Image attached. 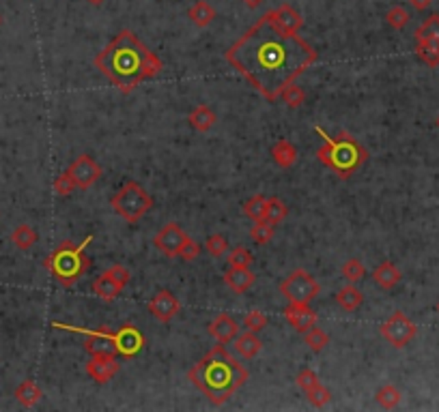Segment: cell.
<instances>
[{
  "instance_id": "1",
  "label": "cell",
  "mask_w": 439,
  "mask_h": 412,
  "mask_svg": "<svg viewBox=\"0 0 439 412\" xmlns=\"http://www.w3.org/2000/svg\"><path fill=\"white\" fill-rule=\"evenodd\" d=\"M224 56L267 101H278L289 84L317 63L319 54L302 37L285 32L267 11L226 50Z\"/></svg>"
},
{
  "instance_id": "2",
  "label": "cell",
  "mask_w": 439,
  "mask_h": 412,
  "mask_svg": "<svg viewBox=\"0 0 439 412\" xmlns=\"http://www.w3.org/2000/svg\"><path fill=\"white\" fill-rule=\"evenodd\" d=\"M93 65L123 93H130L138 84L160 76L164 67L160 56L132 30L116 32V37L95 56Z\"/></svg>"
},
{
  "instance_id": "3",
  "label": "cell",
  "mask_w": 439,
  "mask_h": 412,
  "mask_svg": "<svg viewBox=\"0 0 439 412\" xmlns=\"http://www.w3.org/2000/svg\"><path fill=\"white\" fill-rule=\"evenodd\" d=\"M187 378L209 402L222 406L245 384L248 371L241 363H237L224 344H218L190 369Z\"/></svg>"
},
{
  "instance_id": "4",
  "label": "cell",
  "mask_w": 439,
  "mask_h": 412,
  "mask_svg": "<svg viewBox=\"0 0 439 412\" xmlns=\"http://www.w3.org/2000/svg\"><path fill=\"white\" fill-rule=\"evenodd\" d=\"M314 133L321 135L323 140V147L317 151V159L323 166L336 172L340 178H349L362 164H366L368 151L351 133L340 131L336 138H331L321 124L314 127Z\"/></svg>"
},
{
  "instance_id": "5",
  "label": "cell",
  "mask_w": 439,
  "mask_h": 412,
  "mask_svg": "<svg viewBox=\"0 0 439 412\" xmlns=\"http://www.w3.org/2000/svg\"><path fill=\"white\" fill-rule=\"evenodd\" d=\"M89 243H93V235H89L82 243L63 241L54 252L43 260V266L57 277V281L61 285H65V288H72V285L91 268V258L86 256V247H89Z\"/></svg>"
},
{
  "instance_id": "6",
  "label": "cell",
  "mask_w": 439,
  "mask_h": 412,
  "mask_svg": "<svg viewBox=\"0 0 439 412\" xmlns=\"http://www.w3.org/2000/svg\"><path fill=\"white\" fill-rule=\"evenodd\" d=\"M110 206L127 224H138L153 208V198L140 183L127 181V183H123L121 189L112 195Z\"/></svg>"
},
{
  "instance_id": "7",
  "label": "cell",
  "mask_w": 439,
  "mask_h": 412,
  "mask_svg": "<svg viewBox=\"0 0 439 412\" xmlns=\"http://www.w3.org/2000/svg\"><path fill=\"white\" fill-rule=\"evenodd\" d=\"M321 285L304 268H295L289 277L280 283V294H283L289 303H297V305H310V303L319 296Z\"/></svg>"
},
{
  "instance_id": "8",
  "label": "cell",
  "mask_w": 439,
  "mask_h": 412,
  "mask_svg": "<svg viewBox=\"0 0 439 412\" xmlns=\"http://www.w3.org/2000/svg\"><path fill=\"white\" fill-rule=\"evenodd\" d=\"M52 327L76 333L84 337V350L91 356H101V354H116L114 346V331L101 327V329H82V327H72V325H61V322H52Z\"/></svg>"
},
{
  "instance_id": "9",
  "label": "cell",
  "mask_w": 439,
  "mask_h": 412,
  "mask_svg": "<svg viewBox=\"0 0 439 412\" xmlns=\"http://www.w3.org/2000/svg\"><path fill=\"white\" fill-rule=\"evenodd\" d=\"M379 331H381L385 342L392 344L394 348H405L418 335V327L402 312H394L388 320L383 322Z\"/></svg>"
},
{
  "instance_id": "10",
  "label": "cell",
  "mask_w": 439,
  "mask_h": 412,
  "mask_svg": "<svg viewBox=\"0 0 439 412\" xmlns=\"http://www.w3.org/2000/svg\"><path fill=\"white\" fill-rule=\"evenodd\" d=\"M187 241H190V237L179 228V224L170 221V224H166V226L155 235L153 245H155L157 249H160V252H162L164 256H168V258H177L179 252H181L183 245H185Z\"/></svg>"
},
{
  "instance_id": "11",
  "label": "cell",
  "mask_w": 439,
  "mask_h": 412,
  "mask_svg": "<svg viewBox=\"0 0 439 412\" xmlns=\"http://www.w3.org/2000/svg\"><path fill=\"white\" fill-rule=\"evenodd\" d=\"M114 346H116V354L132 359V356H138L143 352L145 335L136 325H123L114 331Z\"/></svg>"
},
{
  "instance_id": "12",
  "label": "cell",
  "mask_w": 439,
  "mask_h": 412,
  "mask_svg": "<svg viewBox=\"0 0 439 412\" xmlns=\"http://www.w3.org/2000/svg\"><path fill=\"white\" fill-rule=\"evenodd\" d=\"M67 172L72 174L76 187H80V189H89V187L97 181V178L103 174L101 166L97 164V161H95L91 155H80V157L74 161V164L69 166Z\"/></svg>"
},
{
  "instance_id": "13",
  "label": "cell",
  "mask_w": 439,
  "mask_h": 412,
  "mask_svg": "<svg viewBox=\"0 0 439 412\" xmlns=\"http://www.w3.org/2000/svg\"><path fill=\"white\" fill-rule=\"evenodd\" d=\"M149 312L153 318H157L160 322H170L174 316H177L181 312V303L179 299L174 296L172 292L168 290H160L151 301H149Z\"/></svg>"
},
{
  "instance_id": "14",
  "label": "cell",
  "mask_w": 439,
  "mask_h": 412,
  "mask_svg": "<svg viewBox=\"0 0 439 412\" xmlns=\"http://www.w3.org/2000/svg\"><path fill=\"white\" fill-rule=\"evenodd\" d=\"M86 373L99 384L110 382L116 371H119V363H116V354H101V356H93V359L86 363Z\"/></svg>"
},
{
  "instance_id": "15",
  "label": "cell",
  "mask_w": 439,
  "mask_h": 412,
  "mask_svg": "<svg viewBox=\"0 0 439 412\" xmlns=\"http://www.w3.org/2000/svg\"><path fill=\"white\" fill-rule=\"evenodd\" d=\"M285 320L295 331L306 333L308 329H312L314 325H317V312H314L310 305H297V303H289L287 310H285Z\"/></svg>"
},
{
  "instance_id": "16",
  "label": "cell",
  "mask_w": 439,
  "mask_h": 412,
  "mask_svg": "<svg viewBox=\"0 0 439 412\" xmlns=\"http://www.w3.org/2000/svg\"><path fill=\"white\" fill-rule=\"evenodd\" d=\"M207 331H209V335H212L218 344H224L226 346L228 342H233V339L237 337L239 325L228 314H218L212 322H209Z\"/></svg>"
},
{
  "instance_id": "17",
  "label": "cell",
  "mask_w": 439,
  "mask_h": 412,
  "mask_svg": "<svg viewBox=\"0 0 439 412\" xmlns=\"http://www.w3.org/2000/svg\"><path fill=\"white\" fill-rule=\"evenodd\" d=\"M269 15H272V20L289 34H297V32H300V28L304 26V20H302L300 11H297L295 7H291V5L278 7V9L269 11Z\"/></svg>"
},
{
  "instance_id": "18",
  "label": "cell",
  "mask_w": 439,
  "mask_h": 412,
  "mask_svg": "<svg viewBox=\"0 0 439 412\" xmlns=\"http://www.w3.org/2000/svg\"><path fill=\"white\" fill-rule=\"evenodd\" d=\"M256 275L250 271L248 266H231L224 273V283L231 288L235 294H243L250 290V285L254 283Z\"/></svg>"
},
{
  "instance_id": "19",
  "label": "cell",
  "mask_w": 439,
  "mask_h": 412,
  "mask_svg": "<svg viewBox=\"0 0 439 412\" xmlns=\"http://www.w3.org/2000/svg\"><path fill=\"white\" fill-rule=\"evenodd\" d=\"M400 279H402L400 268H398L394 262H390V260L381 262V264L375 268V271H373V281L379 285V288H383V290H392V288H396V285L400 283Z\"/></svg>"
},
{
  "instance_id": "20",
  "label": "cell",
  "mask_w": 439,
  "mask_h": 412,
  "mask_svg": "<svg viewBox=\"0 0 439 412\" xmlns=\"http://www.w3.org/2000/svg\"><path fill=\"white\" fill-rule=\"evenodd\" d=\"M187 122L192 124V129L207 133L214 129V124L218 122V116L209 105H196L194 110L187 114Z\"/></svg>"
},
{
  "instance_id": "21",
  "label": "cell",
  "mask_w": 439,
  "mask_h": 412,
  "mask_svg": "<svg viewBox=\"0 0 439 412\" xmlns=\"http://www.w3.org/2000/svg\"><path fill=\"white\" fill-rule=\"evenodd\" d=\"M233 342H235L233 344L235 352L239 356H243V359H254V356L263 350V342H261L254 331H245V333L237 335Z\"/></svg>"
},
{
  "instance_id": "22",
  "label": "cell",
  "mask_w": 439,
  "mask_h": 412,
  "mask_svg": "<svg viewBox=\"0 0 439 412\" xmlns=\"http://www.w3.org/2000/svg\"><path fill=\"white\" fill-rule=\"evenodd\" d=\"M91 290H93V294L97 296V299H101V301H114L121 292H123V285L121 283H116L110 275H106V273H101L93 283H91Z\"/></svg>"
},
{
  "instance_id": "23",
  "label": "cell",
  "mask_w": 439,
  "mask_h": 412,
  "mask_svg": "<svg viewBox=\"0 0 439 412\" xmlns=\"http://www.w3.org/2000/svg\"><path fill=\"white\" fill-rule=\"evenodd\" d=\"M297 149L293 142L289 140H278L276 144L272 147V159L276 161V166L280 168H291L297 164Z\"/></svg>"
},
{
  "instance_id": "24",
  "label": "cell",
  "mask_w": 439,
  "mask_h": 412,
  "mask_svg": "<svg viewBox=\"0 0 439 412\" xmlns=\"http://www.w3.org/2000/svg\"><path fill=\"white\" fill-rule=\"evenodd\" d=\"M187 17L194 22V26L207 28V26H212V22L216 20V9H214L212 3H207V0H196V3L187 9Z\"/></svg>"
},
{
  "instance_id": "25",
  "label": "cell",
  "mask_w": 439,
  "mask_h": 412,
  "mask_svg": "<svg viewBox=\"0 0 439 412\" xmlns=\"http://www.w3.org/2000/svg\"><path fill=\"white\" fill-rule=\"evenodd\" d=\"M15 400L20 402L24 408H32V406H37L43 398V391L39 389V384L34 382V380H24L20 387L15 389Z\"/></svg>"
},
{
  "instance_id": "26",
  "label": "cell",
  "mask_w": 439,
  "mask_h": 412,
  "mask_svg": "<svg viewBox=\"0 0 439 412\" xmlns=\"http://www.w3.org/2000/svg\"><path fill=\"white\" fill-rule=\"evenodd\" d=\"M336 303L345 310V312H356L358 307H362L364 303V294L356 288L354 283L345 285V288H340L336 292Z\"/></svg>"
},
{
  "instance_id": "27",
  "label": "cell",
  "mask_w": 439,
  "mask_h": 412,
  "mask_svg": "<svg viewBox=\"0 0 439 412\" xmlns=\"http://www.w3.org/2000/svg\"><path fill=\"white\" fill-rule=\"evenodd\" d=\"M416 56L427 67H433V69L439 67V41L437 39L416 41Z\"/></svg>"
},
{
  "instance_id": "28",
  "label": "cell",
  "mask_w": 439,
  "mask_h": 412,
  "mask_svg": "<svg viewBox=\"0 0 439 412\" xmlns=\"http://www.w3.org/2000/svg\"><path fill=\"white\" fill-rule=\"evenodd\" d=\"M37 241H39V235H37V232H34L30 226H26V224L17 226V228L11 232V243H13L17 249H22V252L30 249Z\"/></svg>"
},
{
  "instance_id": "29",
  "label": "cell",
  "mask_w": 439,
  "mask_h": 412,
  "mask_svg": "<svg viewBox=\"0 0 439 412\" xmlns=\"http://www.w3.org/2000/svg\"><path fill=\"white\" fill-rule=\"evenodd\" d=\"M289 213V206L280 200V198H267V206H265V215H263V221H267L272 226H278L280 221H285Z\"/></svg>"
},
{
  "instance_id": "30",
  "label": "cell",
  "mask_w": 439,
  "mask_h": 412,
  "mask_svg": "<svg viewBox=\"0 0 439 412\" xmlns=\"http://www.w3.org/2000/svg\"><path fill=\"white\" fill-rule=\"evenodd\" d=\"M377 404L385 410H392L400 404L402 395H400V391L394 387V384H383L379 391H377V395H375Z\"/></svg>"
},
{
  "instance_id": "31",
  "label": "cell",
  "mask_w": 439,
  "mask_h": 412,
  "mask_svg": "<svg viewBox=\"0 0 439 412\" xmlns=\"http://www.w3.org/2000/svg\"><path fill=\"white\" fill-rule=\"evenodd\" d=\"M414 37H416V41H425V39H437L439 41V13L429 15L427 20L418 26Z\"/></svg>"
},
{
  "instance_id": "32",
  "label": "cell",
  "mask_w": 439,
  "mask_h": 412,
  "mask_svg": "<svg viewBox=\"0 0 439 412\" xmlns=\"http://www.w3.org/2000/svg\"><path fill=\"white\" fill-rule=\"evenodd\" d=\"M265 206H267V198L263 193H256L250 200H245L243 213H245V217H250L252 221H258V219H263V215H265Z\"/></svg>"
},
{
  "instance_id": "33",
  "label": "cell",
  "mask_w": 439,
  "mask_h": 412,
  "mask_svg": "<svg viewBox=\"0 0 439 412\" xmlns=\"http://www.w3.org/2000/svg\"><path fill=\"white\" fill-rule=\"evenodd\" d=\"M343 277L349 281V283H358L366 277V266L362 264V260L358 258H351L343 264Z\"/></svg>"
},
{
  "instance_id": "34",
  "label": "cell",
  "mask_w": 439,
  "mask_h": 412,
  "mask_svg": "<svg viewBox=\"0 0 439 412\" xmlns=\"http://www.w3.org/2000/svg\"><path fill=\"white\" fill-rule=\"evenodd\" d=\"M304 342H306V346H308L312 352H321V350L329 344V335H327L323 329L312 327V329H308V331H306Z\"/></svg>"
},
{
  "instance_id": "35",
  "label": "cell",
  "mask_w": 439,
  "mask_h": 412,
  "mask_svg": "<svg viewBox=\"0 0 439 412\" xmlns=\"http://www.w3.org/2000/svg\"><path fill=\"white\" fill-rule=\"evenodd\" d=\"M409 20H411L409 11L405 7H400V5L392 7L388 13H385V22H388V26L394 28V30H402V28L409 24Z\"/></svg>"
},
{
  "instance_id": "36",
  "label": "cell",
  "mask_w": 439,
  "mask_h": 412,
  "mask_svg": "<svg viewBox=\"0 0 439 412\" xmlns=\"http://www.w3.org/2000/svg\"><path fill=\"white\" fill-rule=\"evenodd\" d=\"M250 239L256 243V245H267L272 239H274V226L267 224V221H254V226L250 228Z\"/></svg>"
},
{
  "instance_id": "37",
  "label": "cell",
  "mask_w": 439,
  "mask_h": 412,
  "mask_svg": "<svg viewBox=\"0 0 439 412\" xmlns=\"http://www.w3.org/2000/svg\"><path fill=\"white\" fill-rule=\"evenodd\" d=\"M278 99H283V103L285 105H289V107H293V110H297V107H300L304 101H306V93L302 91L300 86H293V84H289L283 93H280V97Z\"/></svg>"
},
{
  "instance_id": "38",
  "label": "cell",
  "mask_w": 439,
  "mask_h": 412,
  "mask_svg": "<svg viewBox=\"0 0 439 412\" xmlns=\"http://www.w3.org/2000/svg\"><path fill=\"white\" fill-rule=\"evenodd\" d=\"M205 249L209 252V256H214V258H222L228 254V249H231V245H228L226 237L222 235H212L207 241H205Z\"/></svg>"
},
{
  "instance_id": "39",
  "label": "cell",
  "mask_w": 439,
  "mask_h": 412,
  "mask_svg": "<svg viewBox=\"0 0 439 412\" xmlns=\"http://www.w3.org/2000/svg\"><path fill=\"white\" fill-rule=\"evenodd\" d=\"M226 260L231 266H248L250 268V264L254 262V256L245 247H233V249H228Z\"/></svg>"
},
{
  "instance_id": "40",
  "label": "cell",
  "mask_w": 439,
  "mask_h": 412,
  "mask_svg": "<svg viewBox=\"0 0 439 412\" xmlns=\"http://www.w3.org/2000/svg\"><path fill=\"white\" fill-rule=\"evenodd\" d=\"M306 398H308V402L314 406V408H323V406H327L329 402H331V393H329V389H325L321 382L314 387V389H310L308 393H306Z\"/></svg>"
},
{
  "instance_id": "41",
  "label": "cell",
  "mask_w": 439,
  "mask_h": 412,
  "mask_svg": "<svg viewBox=\"0 0 439 412\" xmlns=\"http://www.w3.org/2000/svg\"><path fill=\"white\" fill-rule=\"evenodd\" d=\"M243 327L248 329V331L258 333V331H263V329L267 327V316L263 314V312H258V310H252V312L245 314V318H243Z\"/></svg>"
},
{
  "instance_id": "42",
  "label": "cell",
  "mask_w": 439,
  "mask_h": 412,
  "mask_svg": "<svg viewBox=\"0 0 439 412\" xmlns=\"http://www.w3.org/2000/svg\"><path fill=\"white\" fill-rule=\"evenodd\" d=\"M295 380H297V387H300L304 393H308L310 389H314V387H317V384L321 382V380H319V376L314 373L312 369H308V367H306V369H302L300 373H297V378H295Z\"/></svg>"
},
{
  "instance_id": "43",
  "label": "cell",
  "mask_w": 439,
  "mask_h": 412,
  "mask_svg": "<svg viewBox=\"0 0 439 412\" xmlns=\"http://www.w3.org/2000/svg\"><path fill=\"white\" fill-rule=\"evenodd\" d=\"M76 189H78V187H76L74 178H72V174H69V172H63V174L57 176V181H54V191H57L59 195H69V193H74Z\"/></svg>"
},
{
  "instance_id": "44",
  "label": "cell",
  "mask_w": 439,
  "mask_h": 412,
  "mask_svg": "<svg viewBox=\"0 0 439 412\" xmlns=\"http://www.w3.org/2000/svg\"><path fill=\"white\" fill-rule=\"evenodd\" d=\"M103 273L110 275L116 283H121V285H123V288H125V285L130 283V277H132L127 268H125V266H121V264H114V266L106 268V271H103Z\"/></svg>"
},
{
  "instance_id": "45",
  "label": "cell",
  "mask_w": 439,
  "mask_h": 412,
  "mask_svg": "<svg viewBox=\"0 0 439 412\" xmlns=\"http://www.w3.org/2000/svg\"><path fill=\"white\" fill-rule=\"evenodd\" d=\"M198 254H201L198 243H196L194 239H190V241L183 245V249L179 252V256H177V258H181V260H185V262H194V260L198 258Z\"/></svg>"
},
{
  "instance_id": "46",
  "label": "cell",
  "mask_w": 439,
  "mask_h": 412,
  "mask_svg": "<svg viewBox=\"0 0 439 412\" xmlns=\"http://www.w3.org/2000/svg\"><path fill=\"white\" fill-rule=\"evenodd\" d=\"M409 5H411L416 11H427V9L433 5V0H409Z\"/></svg>"
},
{
  "instance_id": "47",
  "label": "cell",
  "mask_w": 439,
  "mask_h": 412,
  "mask_svg": "<svg viewBox=\"0 0 439 412\" xmlns=\"http://www.w3.org/2000/svg\"><path fill=\"white\" fill-rule=\"evenodd\" d=\"M241 3L248 9H256V7H261L263 3H265V0H241Z\"/></svg>"
},
{
  "instance_id": "48",
  "label": "cell",
  "mask_w": 439,
  "mask_h": 412,
  "mask_svg": "<svg viewBox=\"0 0 439 412\" xmlns=\"http://www.w3.org/2000/svg\"><path fill=\"white\" fill-rule=\"evenodd\" d=\"M89 3H91V5H95V7H99V5L106 3V0H89Z\"/></svg>"
},
{
  "instance_id": "49",
  "label": "cell",
  "mask_w": 439,
  "mask_h": 412,
  "mask_svg": "<svg viewBox=\"0 0 439 412\" xmlns=\"http://www.w3.org/2000/svg\"><path fill=\"white\" fill-rule=\"evenodd\" d=\"M0 24H3V15H0Z\"/></svg>"
},
{
  "instance_id": "50",
  "label": "cell",
  "mask_w": 439,
  "mask_h": 412,
  "mask_svg": "<svg viewBox=\"0 0 439 412\" xmlns=\"http://www.w3.org/2000/svg\"><path fill=\"white\" fill-rule=\"evenodd\" d=\"M437 127H439V116H437Z\"/></svg>"
},
{
  "instance_id": "51",
  "label": "cell",
  "mask_w": 439,
  "mask_h": 412,
  "mask_svg": "<svg viewBox=\"0 0 439 412\" xmlns=\"http://www.w3.org/2000/svg\"><path fill=\"white\" fill-rule=\"evenodd\" d=\"M437 312H439V303H437Z\"/></svg>"
}]
</instances>
